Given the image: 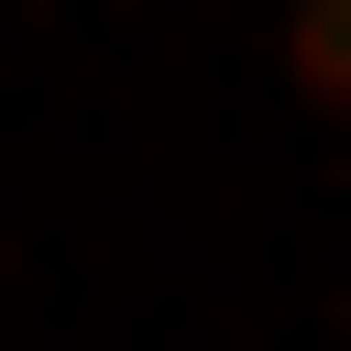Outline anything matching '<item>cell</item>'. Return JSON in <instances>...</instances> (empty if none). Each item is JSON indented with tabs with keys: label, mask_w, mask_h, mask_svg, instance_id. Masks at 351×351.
<instances>
[{
	"label": "cell",
	"mask_w": 351,
	"mask_h": 351,
	"mask_svg": "<svg viewBox=\"0 0 351 351\" xmlns=\"http://www.w3.org/2000/svg\"><path fill=\"white\" fill-rule=\"evenodd\" d=\"M270 82H298V108H351V0H298V27H270Z\"/></svg>",
	"instance_id": "6da1fadb"
}]
</instances>
